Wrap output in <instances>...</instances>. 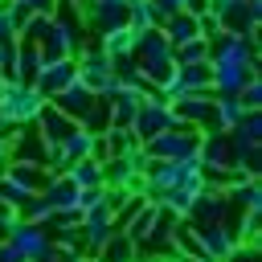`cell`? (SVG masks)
Wrapping results in <instances>:
<instances>
[{
	"instance_id": "8992f818",
	"label": "cell",
	"mask_w": 262,
	"mask_h": 262,
	"mask_svg": "<svg viewBox=\"0 0 262 262\" xmlns=\"http://www.w3.org/2000/svg\"><path fill=\"white\" fill-rule=\"evenodd\" d=\"M8 242L16 246V254H20L25 262H57V258H61V254L53 250V242H49L45 225L16 221V225H12V233H8Z\"/></svg>"
},
{
	"instance_id": "2e32d148",
	"label": "cell",
	"mask_w": 262,
	"mask_h": 262,
	"mask_svg": "<svg viewBox=\"0 0 262 262\" xmlns=\"http://www.w3.org/2000/svg\"><path fill=\"white\" fill-rule=\"evenodd\" d=\"M33 127H37V135H41L49 147H57V143H61L70 131H78V123H74L70 115H61L57 106H49V102L41 106V115H37V123H33Z\"/></svg>"
},
{
	"instance_id": "ac0fdd59",
	"label": "cell",
	"mask_w": 262,
	"mask_h": 262,
	"mask_svg": "<svg viewBox=\"0 0 262 262\" xmlns=\"http://www.w3.org/2000/svg\"><path fill=\"white\" fill-rule=\"evenodd\" d=\"M196 164H201V172L233 168V164H229V139H225V135H205L201 147H196Z\"/></svg>"
},
{
	"instance_id": "7dc6e473",
	"label": "cell",
	"mask_w": 262,
	"mask_h": 262,
	"mask_svg": "<svg viewBox=\"0 0 262 262\" xmlns=\"http://www.w3.org/2000/svg\"><path fill=\"white\" fill-rule=\"evenodd\" d=\"M0 82H4V78H0Z\"/></svg>"
},
{
	"instance_id": "9c48e42d",
	"label": "cell",
	"mask_w": 262,
	"mask_h": 262,
	"mask_svg": "<svg viewBox=\"0 0 262 262\" xmlns=\"http://www.w3.org/2000/svg\"><path fill=\"white\" fill-rule=\"evenodd\" d=\"M74 78H78V61H74V57H57V61H45V66H41V74H37L33 90L49 102V98H53L57 90H66Z\"/></svg>"
},
{
	"instance_id": "f35d334b",
	"label": "cell",
	"mask_w": 262,
	"mask_h": 262,
	"mask_svg": "<svg viewBox=\"0 0 262 262\" xmlns=\"http://www.w3.org/2000/svg\"><path fill=\"white\" fill-rule=\"evenodd\" d=\"M16 66V41H0V78H12Z\"/></svg>"
},
{
	"instance_id": "7402d4cb",
	"label": "cell",
	"mask_w": 262,
	"mask_h": 262,
	"mask_svg": "<svg viewBox=\"0 0 262 262\" xmlns=\"http://www.w3.org/2000/svg\"><path fill=\"white\" fill-rule=\"evenodd\" d=\"M94 262H139V250H135V242H127L119 229L106 237V246L94 254Z\"/></svg>"
},
{
	"instance_id": "7a4b0ae2",
	"label": "cell",
	"mask_w": 262,
	"mask_h": 262,
	"mask_svg": "<svg viewBox=\"0 0 262 262\" xmlns=\"http://www.w3.org/2000/svg\"><path fill=\"white\" fill-rule=\"evenodd\" d=\"M74 61H78V82L90 86L94 98H111V94L119 90V82H115V61L98 49V41H86Z\"/></svg>"
},
{
	"instance_id": "1f68e13d",
	"label": "cell",
	"mask_w": 262,
	"mask_h": 262,
	"mask_svg": "<svg viewBox=\"0 0 262 262\" xmlns=\"http://www.w3.org/2000/svg\"><path fill=\"white\" fill-rule=\"evenodd\" d=\"M102 139H106V151H111V156H127V151L139 147V139H135L131 131H123V127H111Z\"/></svg>"
},
{
	"instance_id": "836d02e7",
	"label": "cell",
	"mask_w": 262,
	"mask_h": 262,
	"mask_svg": "<svg viewBox=\"0 0 262 262\" xmlns=\"http://www.w3.org/2000/svg\"><path fill=\"white\" fill-rule=\"evenodd\" d=\"M143 205H147V201H143V192H127V201H123V205L111 213V225H115V229H123V225H127V221H131V217H135Z\"/></svg>"
},
{
	"instance_id": "5b68a950",
	"label": "cell",
	"mask_w": 262,
	"mask_h": 262,
	"mask_svg": "<svg viewBox=\"0 0 262 262\" xmlns=\"http://www.w3.org/2000/svg\"><path fill=\"white\" fill-rule=\"evenodd\" d=\"M143 168H147V156L135 147L127 156H111L102 164V180L106 188H123V192H139L143 188Z\"/></svg>"
},
{
	"instance_id": "7bdbcfd3",
	"label": "cell",
	"mask_w": 262,
	"mask_h": 262,
	"mask_svg": "<svg viewBox=\"0 0 262 262\" xmlns=\"http://www.w3.org/2000/svg\"><path fill=\"white\" fill-rule=\"evenodd\" d=\"M20 217H16V209H8V205H0V242L12 233V225H16Z\"/></svg>"
},
{
	"instance_id": "4dcf8cb0",
	"label": "cell",
	"mask_w": 262,
	"mask_h": 262,
	"mask_svg": "<svg viewBox=\"0 0 262 262\" xmlns=\"http://www.w3.org/2000/svg\"><path fill=\"white\" fill-rule=\"evenodd\" d=\"M49 213H53V209H49V201H45L41 192H33V196L16 209V217H20V221H29V225H45V221H49Z\"/></svg>"
},
{
	"instance_id": "ffe728a7",
	"label": "cell",
	"mask_w": 262,
	"mask_h": 262,
	"mask_svg": "<svg viewBox=\"0 0 262 262\" xmlns=\"http://www.w3.org/2000/svg\"><path fill=\"white\" fill-rule=\"evenodd\" d=\"M41 196L49 201L53 213H57V209H78V188H74L66 176H49L45 188H41Z\"/></svg>"
},
{
	"instance_id": "44dd1931",
	"label": "cell",
	"mask_w": 262,
	"mask_h": 262,
	"mask_svg": "<svg viewBox=\"0 0 262 262\" xmlns=\"http://www.w3.org/2000/svg\"><path fill=\"white\" fill-rule=\"evenodd\" d=\"M66 180L82 192V188H102L106 180H102V164H94V160H74L70 164V172H66Z\"/></svg>"
},
{
	"instance_id": "83f0119b",
	"label": "cell",
	"mask_w": 262,
	"mask_h": 262,
	"mask_svg": "<svg viewBox=\"0 0 262 262\" xmlns=\"http://www.w3.org/2000/svg\"><path fill=\"white\" fill-rule=\"evenodd\" d=\"M172 53H176V66H201V61H209V41L205 37H192V41L176 45Z\"/></svg>"
},
{
	"instance_id": "3957f363",
	"label": "cell",
	"mask_w": 262,
	"mask_h": 262,
	"mask_svg": "<svg viewBox=\"0 0 262 262\" xmlns=\"http://www.w3.org/2000/svg\"><path fill=\"white\" fill-rule=\"evenodd\" d=\"M201 139H205V135H201V127L176 123L172 131H164V135H156V139L139 143V151L147 156V164H160V160H188V156H196Z\"/></svg>"
},
{
	"instance_id": "4316f807",
	"label": "cell",
	"mask_w": 262,
	"mask_h": 262,
	"mask_svg": "<svg viewBox=\"0 0 262 262\" xmlns=\"http://www.w3.org/2000/svg\"><path fill=\"white\" fill-rule=\"evenodd\" d=\"M151 221H156V205H143V209H139V213H135V217H131V221H127V225L119 229V233H123L127 242H135V250H139V242L147 237Z\"/></svg>"
},
{
	"instance_id": "f546056e",
	"label": "cell",
	"mask_w": 262,
	"mask_h": 262,
	"mask_svg": "<svg viewBox=\"0 0 262 262\" xmlns=\"http://www.w3.org/2000/svg\"><path fill=\"white\" fill-rule=\"evenodd\" d=\"M127 29H135V33L160 29V25H156V12H151L147 0H131V4H127Z\"/></svg>"
},
{
	"instance_id": "ee69618b",
	"label": "cell",
	"mask_w": 262,
	"mask_h": 262,
	"mask_svg": "<svg viewBox=\"0 0 262 262\" xmlns=\"http://www.w3.org/2000/svg\"><path fill=\"white\" fill-rule=\"evenodd\" d=\"M225 262H258V246H237Z\"/></svg>"
},
{
	"instance_id": "b9f144b4",
	"label": "cell",
	"mask_w": 262,
	"mask_h": 262,
	"mask_svg": "<svg viewBox=\"0 0 262 262\" xmlns=\"http://www.w3.org/2000/svg\"><path fill=\"white\" fill-rule=\"evenodd\" d=\"M20 4H25V8H29V12H37V16H53V12H57V4H61V0H20Z\"/></svg>"
},
{
	"instance_id": "d6986e66",
	"label": "cell",
	"mask_w": 262,
	"mask_h": 262,
	"mask_svg": "<svg viewBox=\"0 0 262 262\" xmlns=\"http://www.w3.org/2000/svg\"><path fill=\"white\" fill-rule=\"evenodd\" d=\"M41 66H45L41 49H37V45H29V41H16V66H12V82L33 86V82H37V74H41Z\"/></svg>"
},
{
	"instance_id": "5bb4252c",
	"label": "cell",
	"mask_w": 262,
	"mask_h": 262,
	"mask_svg": "<svg viewBox=\"0 0 262 262\" xmlns=\"http://www.w3.org/2000/svg\"><path fill=\"white\" fill-rule=\"evenodd\" d=\"M90 102H94V90H90V86H82L78 78H74V82H70L66 90H57V94L49 98V106H57L61 115H70L74 123H78V119H82V115L90 111Z\"/></svg>"
},
{
	"instance_id": "e575fe53",
	"label": "cell",
	"mask_w": 262,
	"mask_h": 262,
	"mask_svg": "<svg viewBox=\"0 0 262 262\" xmlns=\"http://www.w3.org/2000/svg\"><path fill=\"white\" fill-rule=\"evenodd\" d=\"M233 98H237V106H242V111H262V78H250Z\"/></svg>"
},
{
	"instance_id": "8fae6325",
	"label": "cell",
	"mask_w": 262,
	"mask_h": 262,
	"mask_svg": "<svg viewBox=\"0 0 262 262\" xmlns=\"http://www.w3.org/2000/svg\"><path fill=\"white\" fill-rule=\"evenodd\" d=\"M86 33H94V41L119 25H127V0H94V8L86 12Z\"/></svg>"
},
{
	"instance_id": "e0dca14e",
	"label": "cell",
	"mask_w": 262,
	"mask_h": 262,
	"mask_svg": "<svg viewBox=\"0 0 262 262\" xmlns=\"http://www.w3.org/2000/svg\"><path fill=\"white\" fill-rule=\"evenodd\" d=\"M139 102H143V90L119 86V90L111 94V127L131 131V123H135V115H139Z\"/></svg>"
},
{
	"instance_id": "d6a6232c",
	"label": "cell",
	"mask_w": 262,
	"mask_h": 262,
	"mask_svg": "<svg viewBox=\"0 0 262 262\" xmlns=\"http://www.w3.org/2000/svg\"><path fill=\"white\" fill-rule=\"evenodd\" d=\"M29 196H33V192H29L25 184H16L12 176H0V205H8V209H20Z\"/></svg>"
},
{
	"instance_id": "ba28073f",
	"label": "cell",
	"mask_w": 262,
	"mask_h": 262,
	"mask_svg": "<svg viewBox=\"0 0 262 262\" xmlns=\"http://www.w3.org/2000/svg\"><path fill=\"white\" fill-rule=\"evenodd\" d=\"M201 90H209V61H201V66H176L172 78L160 86V94L168 102L180 98V94H201Z\"/></svg>"
},
{
	"instance_id": "bcb514c9",
	"label": "cell",
	"mask_w": 262,
	"mask_h": 262,
	"mask_svg": "<svg viewBox=\"0 0 262 262\" xmlns=\"http://www.w3.org/2000/svg\"><path fill=\"white\" fill-rule=\"evenodd\" d=\"M0 127H4V119H0Z\"/></svg>"
},
{
	"instance_id": "277c9868",
	"label": "cell",
	"mask_w": 262,
	"mask_h": 262,
	"mask_svg": "<svg viewBox=\"0 0 262 262\" xmlns=\"http://www.w3.org/2000/svg\"><path fill=\"white\" fill-rule=\"evenodd\" d=\"M172 127H176V119H172L168 98H164L160 90H147V94H143V102H139V115H135V123H131V135H135L139 143H147V139H156V135L172 131Z\"/></svg>"
},
{
	"instance_id": "60d3db41",
	"label": "cell",
	"mask_w": 262,
	"mask_h": 262,
	"mask_svg": "<svg viewBox=\"0 0 262 262\" xmlns=\"http://www.w3.org/2000/svg\"><path fill=\"white\" fill-rule=\"evenodd\" d=\"M0 41H16V25L8 16V0H0Z\"/></svg>"
},
{
	"instance_id": "cb8c5ba5",
	"label": "cell",
	"mask_w": 262,
	"mask_h": 262,
	"mask_svg": "<svg viewBox=\"0 0 262 262\" xmlns=\"http://www.w3.org/2000/svg\"><path fill=\"white\" fill-rule=\"evenodd\" d=\"M78 127L90 131V135H106V131H111V98H94L90 111L78 119Z\"/></svg>"
},
{
	"instance_id": "74e56055",
	"label": "cell",
	"mask_w": 262,
	"mask_h": 262,
	"mask_svg": "<svg viewBox=\"0 0 262 262\" xmlns=\"http://www.w3.org/2000/svg\"><path fill=\"white\" fill-rule=\"evenodd\" d=\"M196 37H205V41L221 37V25H217V16H213V12H201V16H196Z\"/></svg>"
},
{
	"instance_id": "9a60e30c",
	"label": "cell",
	"mask_w": 262,
	"mask_h": 262,
	"mask_svg": "<svg viewBox=\"0 0 262 262\" xmlns=\"http://www.w3.org/2000/svg\"><path fill=\"white\" fill-rule=\"evenodd\" d=\"M242 115H246V111L237 106V98H213V111H209L201 135H229V131L242 123Z\"/></svg>"
},
{
	"instance_id": "ab89813d",
	"label": "cell",
	"mask_w": 262,
	"mask_h": 262,
	"mask_svg": "<svg viewBox=\"0 0 262 262\" xmlns=\"http://www.w3.org/2000/svg\"><path fill=\"white\" fill-rule=\"evenodd\" d=\"M12 164V127H0V176Z\"/></svg>"
},
{
	"instance_id": "f1b7e54d",
	"label": "cell",
	"mask_w": 262,
	"mask_h": 262,
	"mask_svg": "<svg viewBox=\"0 0 262 262\" xmlns=\"http://www.w3.org/2000/svg\"><path fill=\"white\" fill-rule=\"evenodd\" d=\"M196 192H201V188H188V184H184V188H168V192L160 196V205H164V209H172L176 217H188V209H192Z\"/></svg>"
},
{
	"instance_id": "30bf717a",
	"label": "cell",
	"mask_w": 262,
	"mask_h": 262,
	"mask_svg": "<svg viewBox=\"0 0 262 262\" xmlns=\"http://www.w3.org/2000/svg\"><path fill=\"white\" fill-rule=\"evenodd\" d=\"M192 233L201 237V246L209 250L213 262H225L233 250H237V237H233V225L225 221H209V225H192Z\"/></svg>"
},
{
	"instance_id": "7c38bea8",
	"label": "cell",
	"mask_w": 262,
	"mask_h": 262,
	"mask_svg": "<svg viewBox=\"0 0 262 262\" xmlns=\"http://www.w3.org/2000/svg\"><path fill=\"white\" fill-rule=\"evenodd\" d=\"M168 106H172V119H176V123L205 127V119H209V111H213V94H209V90H201V94H180V98H172Z\"/></svg>"
},
{
	"instance_id": "8d00e7d4",
	"label": "cell",
	"mask_w": 262,
	"mask_h": 262,
	"mask_svg": "<svg viewBox=\"0 0 262 262\" xmlns=\"http://www.w3.org/2000/svg\"><path fill=\"white\" fill-rule=\"evenodd\" d=\"M147 4H151V12H156V25H164L168 16L184 12V0H147Z\"/></svg>"
},
{
	"instance_id": "d590c367",
	"label": "cell",
	"mask_w": 262,
	"mask_h": 262,
	"mask_svg": "<svg viewBox=\"0 0 262 262\" xmlns=\"http://www.w3.org/2000/svg\"><path fill=\"white\" fill-rule=\"evenodd\" d=\"M45 33H49V16H37V12H33V16L25 20V29L16 33V41H29V45H41V37H45Z\"/></svg>"
},
{
	"instance_id": "603a6c76",
	"label": "cell",
	"mask_w": 262,
	"mask_h": 262,
	"mask_svg": "<svg viewBox=\"0 0 262 262\" xmlns=\"http://www.w3.org/2000/svg\"><path fill=\"white\" fill-rule=\"evenodd\" d=\"M225 196H229V205H233L237 213H262V184H258V180H246V184L229 188Z\"/></svg>"
},
{
	"instance_id": "6da1fadb",
	"label": "cell",
	"mask_w": 262,
	"mask_h": 262,
	"mask_svg": "<svg viewBox=\"0 0 262 262\" xmlns=\"http://www.w3.org/2000/svg\"><path fill=\"white\" fill-rule=\"evenodd\" d=\"M41 106H45V98L33 86L12 82V78L0 82V119H4V127H33Z\"/></svg>"
},
{
	"instance_id": "484cf974",
	"label": "cell",
	"mask_w": 262,
	"mask_h": 262,
	"mask_svg": "<svg viewBox=\"0 0 262 262\" xmlns=\"http://www.w3.org/2000/svg\"><path fill=\"white\" fill-rule=\"evenodd\" d=\"M4 176H12L16 184H25L29 192H41L45 188V180H49V172L41 168V164H8V172Z\"/></svg>"
},
{
	"instance_id": "4fadbf2b",
	"label": "cell",
	"mask_w": 262,
	"mask_h": 262,
	"mask_svg": "<svg viewBox=\"0 0 262 262\" xmlns=\"http://www.w3.org/2000/svg\"><path fill=\"white\" fill-rule=\"evenodd\" d=\"M49 143L37 135V127H12V164H41L45 168Z\"/></svg>"
},
{
	"instance_id": "f6af8a7d",
	"label": "cell",
	"mask_w": 262,
	"mask_h": 262,
	"mask_svg": "<svg viewBox=\"0 0 262 262\" xmlns=\"http://www.w3.org/2000/svg\"><path fill=\"white\" fill-rule=\"evenodd\" d=\"M0 262H25V258H20V254H16V246H12V242H8V237H4V242H0Z\"/></svg>"
},
{
	"instance_id": "52a82bcc",
	"label": "cell",
	"mask_w": 262,
	"mask_h": 262,
	"mask_svg": "<svg viewBox=\"0 0 262 262\" xmlns=\"http://www.w3.org/2000/svg\"><path fill=\"white\" fill-rule=\"evenodd\" d=\"M209 66H258V45L233 33H221L209 41Z\"/></svg>"
},
{
	"instance_id": "d4e9b609",
	"label": "cell",
	"mask_w": 262,
	"mask_h": 262,
	"mask_svg": "<svg viewBox=\"0 0 262 262\" xmlns=\"http://www.w3.org/2000/svg\"><path fill=\"white\" fill-rule=\"evenodd\" d=\"M90 147H94V135H90V131H82V127H78V131H70V135L57 143V151L66 156V164H74V160H90Z\"/></svg>"
}]
</instances>
